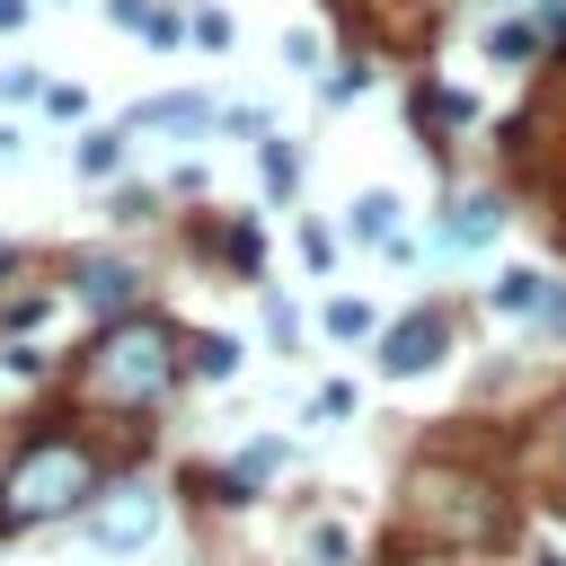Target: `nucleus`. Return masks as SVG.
Wrapping results in <instances>:
<instances>
[{
    "instance_id": "nucleus-6",
    "label": "nucleus",
    "mask_w": 566,
    "mask_h": 566,
    "mask_svg": "<svg viewBox=\"0 0 566 566\" xmlns=\"http://www.w3.org/2000/svg\"><path fill=\"white\" fill-rule=\"evenodd\" d=\"M495 221H504V203H495V195H469V203L451 212V248H478V239H495Z\"/></svg>"
},
{
    "instance_id": "nucleus-1",
    "label": "nucleus",
    "mask_w": 566,
    "mask_h": 566,
    "mask_svg": "<svg viewBox=\"0 0 566 566\" xmlns=\"http://www.w3.org/2000/svg\"><path fill=\"white\" fill-rule=\"evenodd\" d=\"M177 380V327L168 318H115L88 345V398L97 407H150Z\"/></svg>"
},
{
    "instance_id": "nucleus-4",
    "label": "nucleus",
    "mask_w": 566,
    "mask_h": 566,
    "mask_svg": "<svg viewBox=\"0 0 566 566\" xmlns=\"http://www.w3.org/2000/svg\"><path fill=\"white\" fill-rule=\"evenodd\" d=\"M442 345H451V327H442L433 310H416V318H398V327L380 336V371H389V380H416V371L442 363Z\"/></svg>"
},
{
    "instance_id": "nucleus-17",
    "label": "nucleus",
    "mask_w": 566,
    "mask_h": 566,
    "mask_svg": "<svg viewBox=\"0 0 566 566\" xmlns=\"http://www.w3.org/2000/svg\"><path fill=\"white\" fill-rule=\"evenodd\" d=\"M27 27V0H0V35H18Z\"/></svg>"
},
{
    "instance_id": "nucleus-5",
    "label": "nucleus",
    "mask_w": 566,
    "mask_h": 566,
    "mask_svg": "<svg viewBox=\"0 0 566 566\" xmlns=\"http://www.w3.org/2000/svg\"><path fill=\"white\" fill-rule=\"evenodd\" d=\"M71 292H80L88 310H133L142 274H133L124 256H80V265H71Z\"/></svg>"
},
{
    "instance_id": "nucleus-10",
    "label": "nucleus",
    "mask_w": 566,
    "mask_h": 566,
    "mask_svg": "<svg viewBox=\"0 0 566 566\" xmlns=\"http://www.w3.org/2000/svg\"><path fill=\"white\" fill-rule=\"evenodd\" d=\"M354 239H371V248L398 239V195H363V203H354Z\"/></svg>"
},
{
    "instance_id": "nucleus-13",
    "label": "nucleus",
    "mask_w": 566,
    "mask_h": 566,
    "mask_svg": "<svg viewBox=\"0 0 566 566\" xmlns=\"http://www.w3.org/2000/svg\"><path fill=\"white\" fill-rule=\"evenodd\" d=\"M292 177H301V150H292V142H265V186L292 195Z\"/></svg>"
},
{
    "instance_id": "nucleus-14",
    "label": "nucleus",
    "mask_w": 566,
    "mask_h": 566,
    "mask_svg": "<svg viewBox=\"0 0 566 566\" xmlns=\"http://www.w3.org/2000/svg\"><path fill=\"white\" fill-rule=\"evenodd\" d=\"M327 336H371V301H327Z\"/></svg>"
},
{
    "instance_id": "nucleus-20",
    "label": "nucleus",
    "mask_w": 566,
    "mask_h": 566,
    "mask_svg": "<svg viewBox=\"0 0 566 566\" xmlns=\"http://www.w3.org/2000/svg\"><path fill=\"white\" fill-rule=\"evenodd\" d=\"M0 159H18V133H9V124H0Z\"/></svg>"
},
{
    "instance_id": "nucleus-12",
    "label": "nucleus",
    "mask_w": 566,
    "mask_h": 566,
    "mask_svg": "<svg viewBox=\"0 0 566 566\" xmlns=\"http://www.w3.org/2000/svg\"><path fill=\"white\" fill-rule=\"evenodd\" d=\"M186 363H195L203 380H230V371H239V345H230V336H195V354H186Z\"/></svg>"
},
{
    "instance_id": "nucleus-3",
    "label": "nucleus",
    "mask_w": 566,
    "mask_h": 566,
    "mask_svg": "<svg viewBox=\"0 0 566 566\" xmlns=\"http://www.w3.org/2000/svg\"><path fill=\"white\" fill-rule=\"evenodd\" d=\"M159 522H168L159 486H115L106 504H88V548L97 557H142L159 539Z\"/></svg>"
},
{
    "instance_id": "nucleus-19",
    "label": "nucleus",
    "mask_w": 566,
    "mask_h": 566,
    "mask_svg": "<svg viewBox=\"0 0 566 566\" xmlns=\"http://www.w3.org/2000/svg\"><path fill=\"white\" fill-rule=\"evenodd\" d=\"M539 318H548V327H566V292H539Z\"/></svg>"
},
{
    "instance_id": "nucleus-11",
    "label": "nucleus",
    "mask_w": 566,
    "mask_h": 566,
    "mask_svg": "<svg viewBox=\"0 0 566 566\" xmlns=\"http://www.w3.org/2000/svg\"><path fill=\"white\" fill-rule=\"evenodd\" d=\"M124 168V133H88L80 142V177H115Z\"/></svg>"
},
{
    "instance_id": "nucleus-16",
    "label": "nucleus",
    "mask_w": 566,
    "mask_h": 566,
    "mask_svg": "<svg viewBox=\"0 0 566 566\" xmlns=\"http://www.w3.org/2000/svg\"><path fill=\"white\" fill-rule=\"evenodd\" d=\"M106 18H115V27H133V35H142V27H150V0H106Z\"/></svg>"
},
{
    "instance_id": "nucleus-9",
    "label": "nucleus",
    "mask_w": 566,
    "mask_h": 566,
    "mask_svg": "<svg viewBox=\"0 0 566 566\" xmlns=\"http://www.w3.org/2000/svg\"><path fill=\"white\" fill-rule=\"evenodd\" d=\"M212 106L203 97H150V106H133V124H177V133H195Z\"/></svg>"
},
{
    "instance_id": "nucleus-21",
    "label": "nucleus",
    "mask_w": 566,
    "mask_h": 566,
    "mask_svg": "<svg viewBox=\"0 0 566 566\" xmlns=\"http://www.w3.org/2000/svg\"><path fill=\"white\" fill-rule=\"evenodd\" d=\"M539 566H557V557H539Z\"/></svg>"
},
{
    "instance_id": "nucleus-8",
    "label": "nucleus",
    "mask_w": 566,
    "mask_h": 566,
    "mask_svg": "<svg viewBox=\"0 0 566 566\" xmlns=\"http://www.w3.org/2000/svg\"><path fill=\"white\" fill-rule=\"evenodd\" d=\"M531 53H539V27H522V18L486 27V62H531Z\"/></svg>"
},
{
    "instance_id": "nucleus-18",
    "label": "nucleus",
    "mask_w": 566,
    "mask_h": 566,
    "mask_svg": "<svg viewBox=\"0 0 566 566\" xmlns=\"http://www.w3.org/2000/svg\"><path fill=\"white\" fill-rule=\"evenodd\" d=\"M539 35H566V0H548V9H539Z\"/></svg>"
},
{
    "instance_id": "nucleus-15",
    "label": "nucleus",
    "mask_w": 566,
    "mask_h": 566,
    "mask_svg": "<svg viewBox=\"0 0 566 566\" xmlns=\"http://www.w3.org/2000/svg\"><path fill=\"white\" fill-rule=\"evenodd\" d=\"M195 44H212V53H221V44H230V18H221V9H203V18H195Z\"/></svg>"
},
{
    "instance_id": "nucleus-7",
    "label": "nucleus",
    "mask_w": 566,
    "mask_h": 566,
    "mask_svg": "<svg viewBox=\"0 0 566 566\" xmlns=\"http://www.w3.org/2000/svg\"><path fill=\"white\" fill-rule=\"evenodd\" d=\"M539 292H548V274H531V265H504V274L486 283L495 310H539Z\"/></svg>"
},
{
    "instance_id": "nucleus-2",
    "label": "nucleus",
    "mask_w": 566,
    "mask_h": 566,
    "mask_svg": "<svg viewBox=\"0 0 566 566\" xmlns=\"http://www.w3.org/2000/svg\"><path fill=\"white\" fill-rule=\"evenodd\" d=\"M88 495H97V460H88L80 442L44 433V442H27L18 469L0 478V522H62V513H80Z\"/></svg>"
}]
</instances>
